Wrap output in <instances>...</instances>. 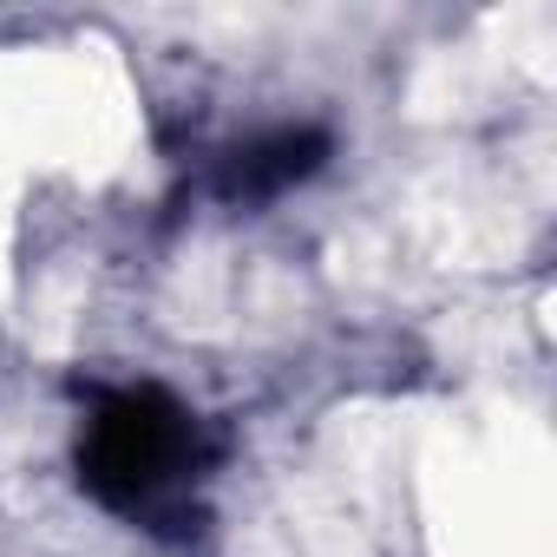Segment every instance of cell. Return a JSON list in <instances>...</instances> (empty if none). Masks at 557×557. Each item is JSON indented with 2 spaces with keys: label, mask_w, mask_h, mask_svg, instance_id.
Segmentation results:
<instances>
[{
  "label": "cell",
  "mask_w": 557,
  "mask_h": 557,
  "mask_svg": "<svg viewBox=\"0 0 557 557\" xmlns=\"http://www.w3.org/2000/svg\"><path fill=\"white\" fill-rule=\"evenodd\" d=\"M79 485L125 524L151 537H197L203 479L216 466V433L177 394L132 381L92 387L79 420Z\"/></svg>",
  "instance_id": "cell-1"
},
{
  "label": "cell",
  "mask_w": 557,
  "mask_h": 557,
  "mask_svg": "<svg viewBox=\"0 0 557 557\" xmlns=\"http://www.w3.org/2000/svg\"><path fill=\"white\" fill-rule=\"evenodd\" d=\"M329 132L322 125H275V132H256L243 145H230L210 171V197L236 203V210H256V203H275L289 197L296 184H309L322 164H329Z\"/></svg>",
  "instance_id": "cell-2"
}]
</instances>
